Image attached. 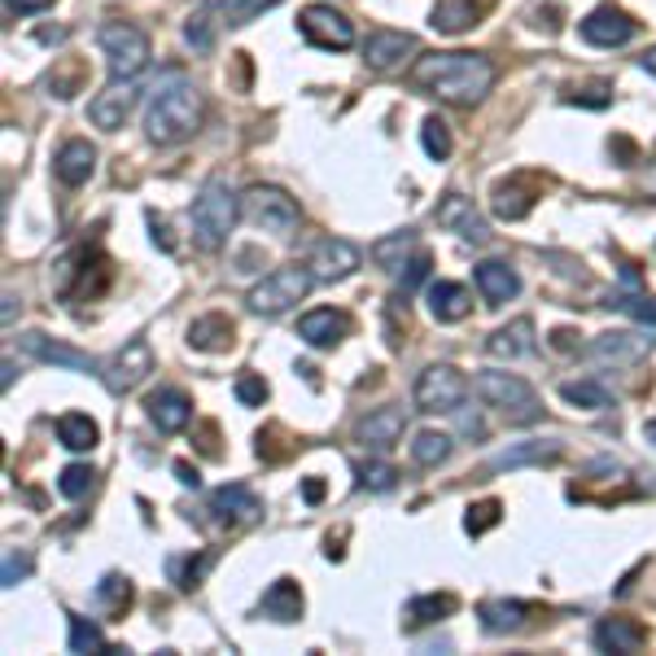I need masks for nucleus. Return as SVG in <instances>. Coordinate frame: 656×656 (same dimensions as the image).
I'll use <instances>...</instances> for the list:
<instances>
[{"label":"nucleus","mask_w":656,"mask_h":656,"mask_svg":"<svg viewBox=\"0 0 656 656\" xmlns=\"http://www.w3.org/2000/svg\"><path fill=\"white\" fill-rule=\"evenodd\" d=\"M412 84L451 106H477L495 84V66L482 53H434L412 66Z\"/></svg>","instance_id":"f257e3e1"},{"label":"nucleus","mask_w":656,"mask_h":656,"mask_svg":"<svg viewBox=\"0 0 656 656\" xmlns=\"http://www.w3.org/2000/svg\"><path fill=\"white\" fill-rule=\"evenodd\" d=\"M202 127V93L193 88V80H184L180 71H167L154 93H149V110H145V136L154 145H180Z\"/></svg>","instance_id":"f03ea898"},{"label":"nucleus","mask_w":656,"mask_h":656,"mask_svg":"<svg viewBox=\"0 0 656 656\" xmlns=\"http://www.w3.org/2000/svg\"><path fill=\"white\" fill-rule=\"evenodd\" d=\"M232 223H236V197H232L228 180L215 175V180L202 184V193H197V202H193V241H197L206 254H215V250L228 241Z\"/></svg>","instance_id":"7ed1b4c3"},{"label":"nucleus","mask_w":656,"mask_h":656,"mask_svg":"<svg viewBox=\"0 0 656 656\" xmlns=\"http://www.w3.org/2000/svg\"><path fill=\"white\" fill-rule=\"evenodd\" d=\"M315 284V271L311 267H276L267 271L250 293H245V306L254 315H280L289 306H297Z\"/></svg>","instance_id":"20e7f679"},{"label":"nucleus","mask_w":656,"mask_h":656,"mask_svg":"<svg viewBox=\"0 0 656 656\" xmlns=\"http://www.w3.org/2000/svg\"><path fill=\"white\" fill-rule=\"evenodd\" d=\"M477 394L486 399V408H499L512 425H534L543 416L538 394L517 373H482L477 377Z\"/></svg>","instance_id":"39448f33"},{"label":"nucleus","mask_w":656,"mask_h":656,"mask_svg":"<svg viewBox=\"0 0 656 656\" xmlns=\"http://www.w3.org/2000/svg\"><path fill=\"white\" fill-rule=\"evenodd\" d=\"M416 408L429 412V416H447V412H460L464 399H469V377L451 364H429L421 377H416V390H412Z\"/></svg>","instance_id":"423d86ee"},{"label":"nucleus","mask_w":656,"mask_h":656,"mask_svg":"<svg viewBox=\"0 0 656 656\" xmlns=\"http://www.w3.org/2000/svg\"><path fill=\"white\" fill-rule=\"evenodd\" d=\"M101 49L110 58V75L114 80H136L149 66V36L132 23H110L101 27Z\"/></svg>","instance_id":"0eeeda50"},{"label":"nucleus","mask_w":656,"mask_h":656,"mask_svg":"<svg viewBox=\"0 0 656 656\" xmlns=\"http://www.w3.org/2000/svg\"><path fill=\"white\" fill-rule=\"evenodd\" d=\"M241 215H245L254 228L280 232V236L297 228V206H293V197L280 193V189H271V184H254V189L241 197Z\"/></svg>","instance_id":"6e6552de"},{"label":"nucleus","mask_w":656,"mask_h":656,"mask_svg":"<svg viewBox=\"0 0 656 656\" xmlns=\"http://www.w3.org/2000/svg\"><path fill=\"white\" fill-rule=\"evenodd\" d=\"M297 32H302L306 45L333 49V53H342V49L355 45V23H351L342 10H333V5H306V10L297 14Z\"/></svg>","instance_id":"1a4fd4ad"},{"label":"nucleus","mask_w":656,"mask_h":656,"mask_svg":"<svg viewBox=\"0 0 656 656\" xmlns=\"http://www.w3.org/2000/svg\"><path fill=\"white\" fill-rule=\"evenodd\" d=\"M106 284H110V258L101 250H80L58 271V289L62 293H80V297L88 293V297H97V293H106Z\"/></svg>","instance_id":"9d476101"},{"label":"nucleus","mask_w":656,"mask_h":656,"mask_svg":"<svg viewBox=\"0 0 656 656\" xmlns=\"http://www.w3.org/2000/svg\"><path fill=\"white\" fill-rule=\"evenodd\" d=\"M634 36H639V23L625 10H617V5H599V10H591L582 19V40L595 45V49H621Z\"/></svg>","instance_id":"9b49d317"},{"label":"nucleus","mask_w":656,"mask_h":656,"mask_svg":"<svg viewBox=\"0 0 656 656\" xmlns=\"http://www.w3.org/2000/svg\"><path fill=\"white\" fill-rule=\"evenodd\" d=\"M149 373H154V351H149V342H145V338H132V342L106 364V386H110L114 394H127V390H136Z\"/></svg>","instance_id":"f8f14e48"},{"label":"nucleus","mask_w":656,"mask_h":656,"mask_svg":"<svg viewBox=\"0 0 656 656\" xmlns=\"http://www.w3.org/2000/svg\"><path fill=\"white\" fill-rule=\"evenodd\" d=\"M364 263V254H360V245L355 241H347V236H324L315 250H311V271H315V280H347L355 267Z\"/></svg>","instance_id":"ddd939ff"},{"label":"nucleus","mask_w":656,"mask_h":656,"mask_svg":"<svg viewBox=\"0 0 656 656\" xmlns=\"http://www.w3.org/2000/svg\"><path fill=\"white\" fill-rule=\"evenodd\" d=\"M647 351H652V338H647V333H599V338L586 347V360L599 364V368H630V364H639Z\"/></svg>","instance_id":"4468645a"},{"label":"nucleus","mask_w":656,"mask_h":656,"mask_svg":"<svg viewBox=\"0 0 656 656\" xmlns=\"http://www.w3.org/2000/svg\"><path fill=\"white\" fill-rule=\"evenodd\" d=\"M136 84L132 80H114L106 93H97L93 101H88V119H93V127H101V132H119L123 123H127V114L136 110Z\"/></svg>","instance_id":"2eb2a0df"},{"label":"nucleus","mask_w":656,"mask_h":656,"mask_svg":"<svg viewBox=\"0 0 656 656\" xmlns=\"http://www.w3.org/2000/svg\"><path fill=\"white\" fill-rule=\"evenodd\" d=\"M297 338L306 347H315V351H328V347H338L342 338H351V315L333 311V306H319V311L297 319Z\"/></svg>","instance_id":"dca6fc26"},{"label":"nucleus","mask_w":656,"mask_h":656,"mask_svg":"<svg viewBox=\"0 0 656 656\" xmlns=\"http://www.w3.org/2000/svg\"><path fill=\"white\" fill-rule=\"evenodd\" d=\"M434 219H438V228L460 232V236H464V241H473V245H486V241H490L486 219H482V215L473 210V202H469V197H460V193H447V197L438 202Z\"/></svg>","instance_id":"f3484780"},{"label":"nucleus","mask_w":656,"mask_h":656,"mask_svg":"<svg viewBox=\"0 0 656 656\" xmlns=\"http://www.w3.org/2000/svg\"><path fill=\"white\" fill-rule=\"evenodd\" d=\"M412 53H416V36H408V32H390V27L373 32V36H368V45H364V62H368L373 71H381V75L399 71Z\"/></svg>","instance_id":"a211bd4d"},{"label":"nucleus","mask_w":656,"mask_h":656,"mask_svg":"<svg viewBox=\"0 0 656 656\" xmlns=\"http://www.w3.org/2000/svg\"><path fill=\"white\" fill-rule=\"evenodd\" d=\"M145 412L158 425V434H180L193 421V399L184 390H175V386H162V390H154L145 399Z\"/></svg>","instance_id":"6ab92c4d"},{"label":"nucleus","mask_w":656,"mask_h":656,"mask_svg":"<svg viewBox=\"0 0 656 656\" xmlns=\"http://www.w3.org/2000/svg\"><path fill=\"white\" fill-rule=\"evenodd\" d=\"M210 512H215V521H219V525L236 530V525L258 521L263 503H258V495H254V490H245V486H219V490L210 495Z\"/></svg>","instance_id":"aec40b11"},{"label":"nucleus","mask_w":656,"mask_h":656,"mask_svg":"<svg viewBox=\"0 0 656 656\" xmlns=\"http://www.w3.org/2000/svg\"><path fill=\"white\" fill-rule=\"evenodd\" d=\"M23 351H27L32 360H40V364H53V368L97 373V360H93V355H84V351H75V347H62V342H53V338H45V333H23Z\"/></svg>","instance_id":"412c9836"},{"label":"nucleus","mask_w":656,"mask_h":656,"mask_svg":"<svg viewBox=\"0 0 656 656\" xmlns=\"http://www.w3.org/2000/svg\"><path fill=\"white\" fill-rule=\"evenodd\" d=\"M403 429H408V416H403L399 408H377V412H368V416L355 425V438H360L364 447H373V451H390V447L403 438Z\"/></svg>","instance_id":"4be33fe9"},{"label":"nucleus","mask_w":656,"mask_h":656,"mask_svg":"<svg viewBox=\"0 0 656 656\" xmlns=\"http://www.w3.org/2000/svg\"><path fill=\"white\" fill-rule=\"evenodd\" d=\"M486 10H490V0H438L429 14V27L442 36H464L469 27H477V19Z\"/></svg>","instance_id":"5701e85b"},{"label":"nucleus","mask_w":656,"mask_h":656,"mask_svg":"<svg viewBox=\"0 0 656 656\" xmlns=\"http://www.w3.org/2000/svg\"><path fill=\"white\" fill-rule=\"evenodd\" d=\"M425 297H429V315H434L438 324H455V319H464V315L473 311V293H469V284H460V280H434V284L425 289Z\"/></svg>","instance_id":"b1692460"},{"label":"nucleus","mask_w":656,"mask_h":656,"mask_svg":"<svg viewBox=\"0 0 656 656\" xmlns=\"http://www.w3.org/2000/svg\"><path fill=\"white\" fill-rule=\"evenodd\" d=\"M486 351L495 355V360H525V355H534L538 351V342H534V319H512L508 328H495V333L486 338Z\"/></svg>","instance_id":"393cba45"},{"label":"nucleus","mask_w":656,"mask_h":656,"mask_svg":"<svg viewBox=\"0 0 656 656\" xmlns=\"http://www.w3.org/2000/svg\"><path fill=\"white\" fill-rule=\"evenodd\" d=\"M534 202H538V180H530V175H521V180H503V184H495V215L499 219H508V223H517V219H525L530 210H534Z\"/></svg>","instance_id":"a878e982"},{"label":"nucleus","mask_w":656,"mask_h":656,"mask_svg":"<svg viewBox=\"0 0 656 656\" xmlns=\"http://www.w3.org/2000/svg\"><path fill=\"white\" fill-rule=\"evenodd\" d=\"M473 280H477V289H482V297H486L490 306H503V302H512V297L521 293V276H517L508 263H499V258L477 263Z\"/></svg>","instance_id":"bb28decb"},{"label":"nucleus","mask_w":656,"mask_h":656,"mask_svg":"<svg viewBox=\"0 0 656 656\" xmlns=\"http://www.w3.org/2000/svg\"><path fill=\"white\" fill-rule=\"evenodd\" d=\"M595 643H599L604 652L634 656V652H643V643H647V630H643L634 617H604V621L595 625Z\"/></svg>","instance_id":"cd10ccee"},{"label":"nucleus","mask_w":656,"mask_h":656,"mask_svg":"<svg viewBox=\"0 0 656 656\" xmlns=\"http://www.w3.org/2000/svg\"><path fill=\"white\" fill-rule=\"evenodd\" d=\"M53 171H58V180H62L66 189H80V184H88V175L97 171V149H93L88 141H66V145L58 149V158H53Z\"/></svg>","instance_id":"c85d7f7f"},{"label":"nucleus","mask_w":656,"mask_h":656,"mask_svg":"<svg viewBox=\"0 0 656 656\" xmlns=\"http://www.w3.org/2000/svg\"><path fill=\"white\" fill-rule=\"evenodd\" d=\"M232 342H236V324L223 311H210V315L189 324V347L193 351H228Z\"/></svg>","instance_id":"c756f323"},{"label":"nucleus","mask_w":656,"mask_h":656,"mask_svg":"<svg viewBox=\"0 0 656 656\" xmlns=\"http://www.w3.org/2000/svg\"><path fill=\"white\" fill-rule=\"evenodd\" d=\"M560 455V438H534V442H517L508 451H499L490 460V473H512V469H525V464H551Z\"/></svg>","instance_id":"7c9ffc66"},{"label":"nucleus","mask_w":656,"mask_h":656,"mask_svg":"<svg viewBox=\"0 0 656 656\" xmlns=\"http://www.w3.org/2000/svg\"><path fill=\"white\" fill-rule=\"evenodd\" d=\"M258 612L271 617V621H297V617H302V591H297V582H289V578L271 582V586L263 591Z\"/></svg>","instance_id":"2f4dec72"},{"label":"nucleus","mask_w":656,"mask_h":656,"mask_svg":"<svg viewBox=\"0 0 656 656\" xmlns=\"http://www.w3.org/2000/svg\"><path fill=\"white\" fill-rule=\"evenodd\" d=\"M530 612H534V608H530V604H521V599H486V604L477 608V617H482V625H486L490 634L521 630Z\"/></svg>","instance_id":"473e14b6"},{"label":"nucleus","mask_w":656,"mask_h":656,"mask_svg":"<svg viewBox=\"0 0 656 656\" xmlns=\"http://www.w3.org/2000/svg\"><path fill=\"white\" fill-rule=\"evenodd\" d=\"M202 5H206L210 14H219L228 27H245L250 19L267 14L271 5H280V0H202Z\"/></svg>","instance_id":"72a5a7b5"},{"label":"nucleus","mask_w":656,"mask_h":656,"mask_svg":"<svg viewBox=\"0 0 656 656\" xmlns=\"http://www.w3.org/2000/svg\"><path fill=\"white\" fill-rule=\"evenodd\" d=\"M455 612V595H416L412 604H408V630H421V625H434V621H442V617H451Z\"/></svg>","instance_id":"f704fd0d"},{"label":"nucleus","mask_w":656,"mask_h":656,"mask_svg":"<svg viewBox=\"0 0 656 656\" xmlns=\"http://www.w3.org/2000/svg\"><path fill=\"white\" fill-rule=\"evenodd\" d=\"M58 438H62V447H66V451H93L101 434H97V425H93L88 416L71 412V416H62V421H58Z\"/></svg>","instance_id":"c9c22d12"},{"label":"nucleus","mask_w":656,"mask_h":656,"mask_svg":"<svg viewBox=\"0 0 656 656\" xmlns=\"http://www.w3.org/2000/svg\"><path fill=\"white\" fill-rule=\"evenodd\" d=\"M560 399H564L569 408H582V412H604V408H612L608 390L595 386V381H564V386H560Z\"/></svg>","instance_id":"e433bc0d"},{"label":"nucleus","mask_w":656,"mask_h":656,"mask_svg":"<svg viewBox=\"0 0 656 656\" xmlns=\"http://www.w3.org/2000/svg\"><path fill=\"white\" fill-rule=\"evenodd\" d=\"M412 250H416V232H408V228H403V232H394V236L377 241V245H373V258H377L386 271H399V267H403V258H408Z\"/></svg>","instance_id":"4c0bfd02"},{"label":"nucleus","mask_w":656,"mask_h":656,"mask_svg":"<svg viewBox=\"0 0 656 656\" xmlns=\"http://www.w3.org/2000/svg\"><path fill=\"white\" fill-rule=\"evenodd\" d=\"M447 455H451V434H438V429H421V434H416V442H412V460H416V464L434 469V464H442Z\"/></svg>","instance_id":"58836bf2"},{"label":"nucleus","mask_w":656,"mask_h":656,"mask_svg":"<svg viewBox=\"0 0 656 656\" xmlns=\"http://www.w3.org/2000/svg\"><path fill=\"white\" fill-rule=\"evenodd\" d=\"M421 145H425V154H429L434 162H447V158H451V127H447L438 114H429V119L421 123Z\"/></svg>","instance_id":"ea45409f"},{"label":"nucleus","mask_w":656,"mask_h":656,"mask_svg":"<svg viewBox=\"0 0 656 656\" xmlns=\"http://www.w3.org/2000/svg\"><path fill=\"white\" fill-rule=\"evenodd\" d=\"M45 84H49V93H53V97L71 101V97H75V93H80V88L88 84V71H84L80 62H66V66H62V71H53V75H49Z\"/></svg>","instance_id":"a19ab883"},{"label":"nucleus","mask_w":656,"mask_h":656,"mask_svg":"<svg viewBox=\"0 0 656 656\" xmlns=\"http://www.w3.org/2000/svg\"><path fill=\"white\" fill-rule=\"evenodd\" d=\"M71 652H110V647H106L101 630H97L88 617H75V612H71Z\"/></svg>","instance_id":"79ce46f5"},{"label":"nucleus","mask_w":656,"mask_h":656,"mask_svg":"<svg viewBox=\"0 0 656 656\" xmlns=\"http://www.w3.org/2000/svg\"><path fill=\"white\" fill-rule=\"evenodd\" d=\"M608 306H617V311H625V315H634L643 324H656V297L652 293H612Z\"/></svg>","instance_id":"37998d69"},{"label":"nucleus","mask_w":656,"mask_h":656,"mask_svg":"<svg viewBox=\"0 0 656 656\" xmlns=\"http://www.w3.org/2000/svg\"><path fill=\"white\" fill-rule=\"evenodd\" d=\"M93 482H97V473H93L88 464H71V469H62L58 490H62L66 499H84V495L93 490Z\"/></svg>","instance_id":"c03bdc74"},{"label":"nucleus","mask_w":656,"mask_h":656,"mask_svg":"<svg viewBox=\"0 0 656 656\" xmlns=\"http://www.w3.org/2000/svg\"><path fill=\"white\" fill-rule=\"evenodd\" d=\"M499 521H503V503H499V499H486V503H473V508H469L464 530L477 538V534H486V530L499 525Z\"/></svg>","instance_id":"a18cd8bd"},{"label":"nucleus","mask_w":656,"mask_h":656,"mask_svg":"<svg viewBox=\"0 0 656 656\" xmlns=\"http://www.w3.org/2000/svg\"><path fill=\"white\" fill-rule=\"evenodd\" d=\"M97 595H101V604H106L110 612H123V608L132 604V582H127V578H119V573H110V578H101Z\"/></svg>","instance_id":"49530a36"},{"label":"nucleus","mask_w":656,"mask_h":656,"mask_svg":"<svg viewBox=\"0 0 656 656\" xmlns=\"http://www.w3.org/2000/svg\"><path fill=\"white\" fill-rule=\"evenodd\" d=\"M184 40H189L197 53H206V49L215 45V27H210V10H206V5L184 23Z\"/></svg>","instance_id":"de8ad7c7"},{"label":"nucleus","mask_w":656,"mask_h":656,"mask_svg":"<svg viewBox=\"0 0 656 656\" xmlns=\"http://www.w3.org/2000/svg\"><path fill=\"white\" fill-rule=\"evenodd\" d=\"M206 564H210V556H197V560H171V578H175V586H180V591H193V586L202 582Z\"/></svg>","instance_id":"09e8293b"},{"label":"nucleus","mask_w":656,"mask_h":656,"mask_svg":"<svg viewBox=\"0 0 656 656\" xmlns=\"http://www.w3.org/2000/svg\"><path fill=\"white\" fill-rule=\"evenodd\" d=\"M263 399H267V381L254 377V373H241L236 377V403L241 408H263Z\"/></svg>","instance_id":"8fccbe9b"},{"label":"nucleus","mask_w":656,"mask_h":656,"mask_svg":"<svg viewBox=\"0 0 656 656\" xmlns=\"http://www.w3.org/2000/svg\"><path fill=\"white\" fill-rule=\"evenodd\" d=\"M394 477H399V473H394L390 464H364V469H360V486H364V490H394Z\"/></svg>","instance_id":"3c124183"},{"label":"nucleus","mask_w":656,"mask_h":656,"mask_svg":"<svg viewBox=\"0 0 656 656\" xmlns=\"http://www.w3.org/2000/svg\"><path fill=\"white\" fill-rule=\"evenodd\" d=\"M403 267H408V271H403V280H399V293H412V289L429 276V254H416V258H412V263H403Z\"/></svg>","instance_id":"603ef678"},{"label":"nucleus","mask_w":656,"mask_h":656,"mask_svg":"<svg viewBox=\"0 0 656 656\" xmlns=\"http://www.w3.org/2000/svg\"><path fill=\"white\" fill-rule=\"evenodd\" d=\"M27 573H32V560L19 556V551H10L5 556V586H19V578H27Z\"/></svg>","instance_id":"864d4df0"},{"label":"nucleus","mask_w":656,"mask_h":656,"mask_svg":"<svg viewBox=\"0 0 656 656\" xmlns=\"http://www.w3.org/2000/svg\"><path fill=\"white\" fill-rule=\"evenodd\" d=\"M564 101H582V106H608V88L604 84H595V88H569V97Z\"/></svg>","instance_id":"5fc2aeb1"},{"label":"nucleus","mask_w":656,"mask_h":656,"mask_svg":"<svg viewBox=\"0 0 656 656\" xmlns=\"http://www.w3.org/2000/svg\"><path fill=\"white\" fill-rule=\"evenodd\" d=\"M53 0H5V10L10 14H40V10H49Z\"/></svg>","instance_id":"6e6d98bb"},{"label":"nucleus","mask_w":656,"mask_h":656,"mask_svg":"<svg viewBox=\"0 0 656 656\" xmlns=\"http://www.w3.org/2000/svg\"><path fill=\"white\" fill-rule=\"evenodd\" d=\"M175 477H180V482H184V486H193V490H197V486H202V477H197V469H193V464H189V460H180V464H175Z\"/></svg>","instance_id":"4d7b16f0"},{"label":"nucleus","mask_w":656,"mask_h":656,"mask_svg":"<svg viewBox=\"0 0 656 656\" xmlns=\"http://www.w3.org/2000/svg\"><path fill=\"white\" fill-rule=\"evenodd\" d=\"M302 495H306V503H319V499H324V482H319V477H306V482H302Z\"/></svg>","instance_id":"13d9d810"},{"label":"nucleus","mask_w":656,"mask_h":656,"mask_svg":"<svg viewBox=\"0 0 656 656\" xmlns=\"http://www.w3.org/2000/svg\"><path fill=\"white\" fill-rule=\"evenodd\" d=\"M460 425H464V434H469V438H486V425H482L477 416H464Z\"/></svg>","instance_id":"bf43d9fd"},{"label":"nucleus","mask_w":656,"mask_h":656,"mask_svg":"<svg viewBox=\"0 0 656 656\" xmlns=\"http://www.w3.org/2000/svg\"><path fill=\"white\" fill-rule=\"evenodd\" d=\"M556 338V351H573V333L569 328H560V333H551Z\"/></svg>","instance_id":"052dcab7"},{"label":"nucleus","mask_w":656,"mask_h":656,"mask_svg":"<svg viewBox=\"0 0 656 656\" xmlns=\"http://www.w3.org/2000/svg\"><path fill=\"white\" fill-rule=\"evenodd\" d=\"M202 451H206V455H215V425H206V429H202Z\"/></svg>","instance_id":"680f3d73"},{"label":"nucleus","mask_w":656,"mask_h":656,"mask_svg":"<svg viewBox=\"0 0 656 656\" xmlns=\"http://www.w3.org/2000/svg\"><path fill=\"white\" fill-rule=\"evenodd\" d=\"M639 66H643V71H647V75H652V80H656V49H647V53H643V58H639Z\"/></svg>","instance_id":"e2e57ef3"}]
</instances>
